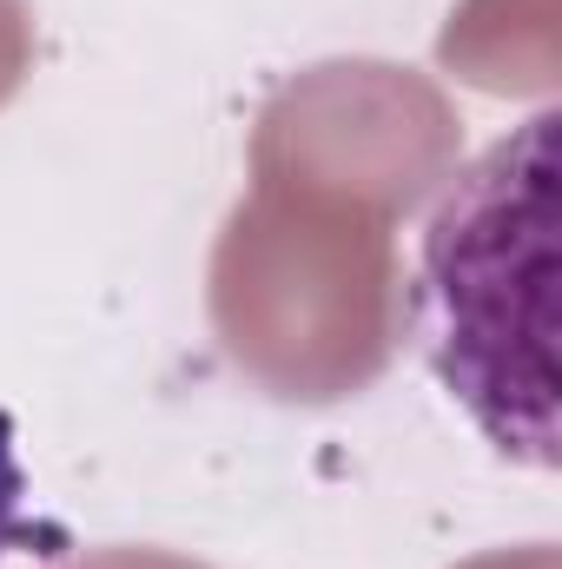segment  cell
<instances>
[{
  "instance_id": "cell-1",
  "label": "cell",
  "mask_w": 562,
  "mask_h": 569,
  "mask_svg": "<svg viewBox=\"0 0 562 569\" xmlns=\"http://www.w3.org/2000/svg\"><path fill=\"white\" fill-rule=\"evenodd\" d=\"M556 113L496 140L423 232V338L450 398L523 463H556L550 279Z\"/></svg>"
}]
</instances>
